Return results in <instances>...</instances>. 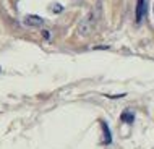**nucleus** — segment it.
<instances>
[{
	"instance_id": "nucleus-3",
	"label": "nucleus",
	"mask_w": 154,
	"mask_h": 149,
	"mask_svg": "<svg viewBox=\"0 0 154 149\" xmlns=\"http://www.w3.org/2000/svg\"><path fill=\"white\" fill-rule=\"evenodd\" d=\"M24 24L31 28H39L44 24V20L37 15H28V16H24Z\"/></svg>"
},
{
	"instance_id": "nucleus-1",
	"label": "nucleus",
	"mask_w": 154,
	"mask_h": 149,
	"mask_svg": "<svg viewBox=\"0 0 154 149\" xmlns=\"http://www.w3.org/2000/svg\"><path fill=\"white\" fill-rule=\"evenodd\" d=\"M94 16H96V13H94V11H91V15L80 24V32H81L83 36H85V34H89V31L94 28V23H96V18H94Z\"/></svg>"
},
{
	"instance_id": "nucleus-2",
	"label": "nucleus",
	"mask_w": 154,
	"mask_h": 149,
	"mask_svg": "<svg viewBox=\"0 0 154 149\" xmlns=\"http://www.w3.org/2000/svg\"><path fill=\"white\" fill-rule=\"evenodd\" d=\"M146 10H148V3L146 0H136V11H135V16H136V23H141L146 15Z\"/></svg>"
},
{
	"instance_id": "nucleus-4",
	"label": "nucleus",
	"mask_w": 154,
	"mask_h": 149,
	"mask_svg": "<svg viewBox=\"0 0 154 149\" xmlns=\"http://www.w3.org/2000/svg\"><path fill=\"white\" fill-rule=\"evenodd\" d=\"M101 126H102V135H104V138H102V144H110L112 143V135H110V130H109V125H107L104 120H101Z\"/></svg>"
},
{
	"instance_id": "nucleus-5",
	"label": "nucleus",
	"mask_w": 154,
	"mask_h": 149,
	"mask_svg": "<svg viewBox=\"0 0 154 149\" xmlns=\"http://www.w3.org/2000/svg\"><path fill=\"white\" fill-rule=\"evenodd\" d=\"M122 122L128 123V125H131L133 122H135V114H133L131 110H125L122 114Z\"/></svg>"
}]
</instances>
